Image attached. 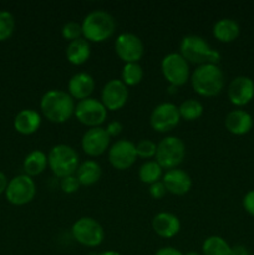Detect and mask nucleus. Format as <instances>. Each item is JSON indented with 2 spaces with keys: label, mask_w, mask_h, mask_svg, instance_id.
<instances>
[{
  "label": "nucleus",
  "mask_w": 254,
  "mask_h": 255,
  "mask_svg": "<svg viewBox=\"0 0 254 255\" xmlns=\"http://www.w3.org/2000/svg\"><path fill=\"white\" fill-rule=\"evenodd\" d=\"M75 100L62 90L45 92L40 101L42 115L52 124H64L75 114Z\"/></svg>",
  "instance_id": "obj_1"
},
{
  "label": "nucleus",
  "mask_w": 254,
  "mask_h": 255,
  "mask_svg": "<svg viewBox=\"0 0 254 255\" xmlns=\"http://www.w3.org/2000/svg\"><path fill=\"white\" fill-rule=\"evenodd\" d=\"M226 84L223 70L218 65H201L191 75V85L197 95L214 97L219 95Z\"/></svg>",
  "instance_id": "obj_2"
},
{
  "label": "nucleus",
  "mask_w": 254,
  "mask_h": 255,
  "mask_svg": "<svg viewBox=\"0 0 254 255\" xmlns=\"http://www.w3.org/2000/svg\"><path fill=\"white\" fill-rule=\"evenodd\" d=\"M82 36L89 42H104L114 36L116 20L105 10H94L84 17L81 22Z\"/></svg>",
  "instance_id": "obj_3"
},
{
  "label": "nucleus",
  "mask_w": 254,
  "mask_h": 255,
  "mask_svg": "<svg viewBox=\"0 0 254 255\" xmlns=\"http://www.w3.org/2000/svg\"><path fill=\"white\" fill-rule=\"evenodd\" d=\"M179 54L188 64L193 65H218L221 54L211 46L203 37L197 35H187L181 40Z\"/></svg>",
  "instance_id": "obj_4"
},
{
  "label": "nucleus",
  "mask_w": 254,
  "mask_h": 255,
  "mask_svg": "<svg viewBox=\"0 0 254 255\" xmlns=\"http://www.w3.org/2000/svg\"><path fill=\"white\" fill-rule=\"evenodd\" d=\"M47 164L55 177L65 178L76 174L80 166V158L75 148L67 144L60 143L52 147L47 154Z\"/></svg>",
  "instance_id": "obj_5"
},
{
  "label": "nucleus",
  "mask_w": 254,
  "mask_h": 255,
  "mask_svg": "<svg viewBox=\"0 0 254 255\" xmlns=\"http://www.w3.org/2000/svg\"><path fill=\"white\" fill-rule=\"evenodd\" d=\"M186 157V144L179 137L167 136L157 144L156 162L162 169L178 168Z\"/></svg>",
  "instance_id": "obj_6"
},
{
  "label": "nucleus",
  "mask_w": 254,
  "mask_h": 255,
  "mask_svg": "<svg viewBox=\"0 0 254 255\" xmlns=\"http://www.w3.org/2000/svg\"><path fill=\"white\" fill-rule=\"evenodd\" d=\"M75 241L87 248H96L101 246L105 239V231L101 224L91 217H82L77 219L71 228Z\"/></svg>",
  "instance_id": "obj_7"
},
{
  "label": "nucleus",
  "mask_w": 254,
  "mask_h": 255,
  "mask_svg": "<svg viewBox=\"0 0 254 255\" xmlns=\"http://www.w3.org/2000/svg\"><path fill=\"white\" fill-rule=\"evenodd\" d=\"M161 71L166 81L173 87H181L189 80V64L181 54L171 52L162 59Z\"/></svg>",
  "instance_id": "obj_8"
},
{
  "label": "nucleus",
  "mask_w": 254,
  "mask_h": 255,
  "mask_svg": "<svg viewBox=\"0 0 254 255\" xmlns=\"http://www.w3.org/2000/svg\"><path fill=\"white\" fill-rule=\"evenodd\" d=\"M77 121L85 126L101 127V125L107 119V109L101 101L94 97H89L86 100L79 101L75 106V114Z\"/></svg>",
  "instance_id": "obj_9"
},
{
  "label": "nucleus",
  "mask_w": 254,
  "mask_h": 255,
  "mask_svg": "<svg viewBox=\"0 0 254 255\" xmlns=\"http://www.w3.org/2000/svg\"><path fill=\"white\" fill-rule=\"evenodd\" d=\"M36 184L31 177L26 174H19L14 177L7 184L5 196L12 206H25L35 198Z\"/></svg>",
  "instance_id": "obj_10"
},
{
  "label": "nucleus",
  "mask_w": 254,
  "mask_h": 255,
  "mask_svg": "<svg viewBox=\"0 0 254 255\" xmlns=\"http://www.w3.org/2000/svg\"><path fill=\"white\" fill-rule=\"evenodd\" d=\"M181 121L178 107L171 102L159 104L152 110L149 116V125L159 133H167L176 128Z\"/></svg>",
  "instance_id": "obj_11"
},
{
  "label": "nucleus",
  "mask_w": 254,
  "mask_h": 255,
  "mask_svg": "<svg viewBox=\"0 0 254 255\" xmlns=\"http://www.w3.org/2000/svg\"><path fill=\"white\" fill-rule=\"evenodd\" d=\"M115 51L125 64L138 62L144 54L142 40L132 32H122L115 41Z\"/></svg>",
  "instance_id": "obj_12"
},
{
  "label": "nucleus",
  "mask_w": 254,
  "mask_h": 255,
  "mask_svg": "<svg viewBox=\"0 0 254 255\" xmlns=\"http://www.w3.org/2000/svg\"><path fill=\"white\" fill-rule=\"evenodd\" d=\"M136 159V144L129 139H119L109 148V162L115 169H128L133 166Z\"/></svg>",
  "instance_id": "obj_13"
},
{
  "label": "nucleus",
  "mask_w": 254,
  "mask_h": 255,
  "mask_svg": "<svg viewBox=\"0 0 254 255\" xmlns=\"http://www.w3.org/2000/svg\"><path fill=\"white\" fill-rule=\"evenodd\" d=\"M128 100V87L121 80L112 79L101 90V102L107 111H119Z\"/></svg>",
  "instance_id": "obj_14"
},
{
  "label": "nucleus",
  "mask_w": 254,
  "mask_h": 255,
  "mask_svg": "<svg viewBox=\"0 0 254 255\" xmlns=\"http://www.w3.org/2000/svg\"><path fill=\"white\" fill-rule=\"evenodd\" d=\"M111 137L102 127H92L84 133L81 138V148L90 157H99L109 149Z\"/></svg>",
  "instance_id": "obj_15"
},
{
  "label": "nucleus",
  "mask_w": 254,
  "mask_h": 255,
  "mask_svg": "<svg viewBox=\"0 0 254 255\" xmlns=\"http://www.w3.org/2000/svg\"><path fill=\"white\" fill-rule=\"evenodd\" d=\"M228 99L234 106L243 107L254 99V81L248 76H237L228 85Z\"/></svg>",
  "instance_id": "obj_16"
},
{
  "label": "nucleus",
  "mask_w": 254,
  "mask_h": 255,
  "mask_svg": "<svg viewBox=\"0 0 254 255\" xmlns=\"http://www.w3.org/2000/svg\"><path fill=\"white\" fill-rule=\"evenodd\" d=\"M162 182H163L167 192L174 194V196H184L192 188V179L189 174L179 168L167 171L162 177Z\"/></svg>",
  "instance_id": "obj_17"
},
{
  "label": "nucleus",
  "mask_w": 254,
  "mask_h": 255,
  "mask_svg": "<svg viewBox=\"0 0 254 255\" xmlns=\"http://www.w3.org/2000/svg\"><path fill=\"white\" fill-rule=\"evenodd\" d=\"M95 90V80L87 72H77L67 84V94L74 100H86L91 96Z\"/></svg>",
  "instance_id": "obj_18"
},
{
  "label": "nucleus",
  "mask_w": 254,
  "mask_h": 255,
  "mask_svg": "<svg viewBox=\"0 0 254 255\" xmlns=\"http://www.w3.org/2000/svg\"><path fill=\"white\" fill-rule=\"evenodd\" d=\"M152 228L154 233L164 239L173 238L181 231V222L178 217L168 212L157 213L152 219Z\"/></svg>",
  "instance_id": "obj_19"
},
{
  "label": "nucleus",
  "mask_w": 254,
  "mask_h": 255,
  "mask_svg": "<svg viewBox=\"0 0 254 255\" xmlns=\"http://www.w3.org/2000/svg\"><path fill=\"white\" fill-rule=\"evenodd\" d=\"M224 125L228 132L236 136H244V134L249 133L251 129L253 128V117L249 112L244 111V110H233L229 112L224 120Z\"/></svg>",
  "instance_id": "obj_20"
},
{
  "label": "nucleus",
  "mask_w": 254,
  "mask_h": 255,
  "mask_svg": "<svg viewBox=\"0 0 254 255\" xmlns=\"http://www.w3.org/2000/svg\"><path fill=\"white\" fill-rule=\"evenodd\" d=\"M41 116L37 111L31 109L21 110L14 119V128L24 136H30L40 128Z\"/></svg>",
  "instance_id": "obj_21"
},
{
  "label": "nucleus",
  "mask_w": 254,
  "mask_h": 255,
  "mask_svg": "<svg viewBox=\"0 0 254 255\" xmlns=\"http://www.w3.org/2000/svg\"><path fill=\"white\" fill-rule=\"evenodd\" d=\"M212 32L218 41L228 44V42H233L234 40H237V37L241 34V27L236 20L223 17L213 25Z\"/></svg>",
  "instance_id": "obj_22"
},
{
  "label": "nucleus",
  "mask_w": 254,
  "mask_h": 255,
  "mask_svg": "<svg viewBox=\"0 0 254 255\" xmlns=\"http://www.w3.org/2000/svg\"><path fill=\"white\" fill-rule=\"evenodd\" d=\"M90 56H91V46H90V42L84 37L69 42L67 45L66 59L71 65H75V66L84 65L90 59Z\"/></svg>",
  "instance_id": "obj_23"
},
{
  "label": "nucleus",
  "mask_w": 254,
  "mask_h": 255,
  "mask_svg": "<svg viewBox=\"0 0 254 255\" xmlns=\"http://www.w3.org/2000/svg\"><path fill=\"white\" fill-rule=\"evenodd\" d=\"M102 176L101 166L94 159H86L80 163L76 171V177L80 184L85 187H90L96 184Z\"/></svg>",
  "instance_id": "obj_24"
},
{
  "label": "nucleus",
  "mask_w": 254,
  "mask_h": 255,
  "mask_svg": "<svg viewBox=\"0 0 254 255\" xmlns=\"http://www.w3.org/2000/svg\"><path fill=\"white\" fill-rule=\"evenodd\" d=\"M47 154L45 152L40 151V149H35V151L30 152L24 159L22 163V168L26 176L29 177H36L41 174L45 169L47 168Z\"/></svg>",
  "instance_id": "obj_25"
},
{
  "label": "nucleus",
  "mask_w": 254,
  "mask_h": 255,
  "mask_svg": "<svg viewBox=\"0 0 254 255\" xmlns=\"http://www.w3.org/2000/svg\"><path fill=\"white\" fill-rule=\"evenodd\" d=\"M232 247L219 236H211L202 244L203 255H231Z\"/></svg>",
  "instance_id": "obj_26"
},
{
  "label": "nucleus",
  "mask_w": 254,
  "mask_h": 255,
  "mask_svg": "<svg viewBox=\"0 0 254 255\" xmlns=\"http://www.w3.org/2000/svg\"><path fill=\"white\" fill-rule=\"evenodd\" d=\"M162 172H163V169L156 161H147L139 167L138 178L142 183L151 186V184L161 181L162 177H163Z\"/></svg>",
  "instance_id": "obj_27"
},
{
  "label": "nucleus",
  "mask_w": 254,
  "mask_h": 255,
  "mask_svg": "<svg viewBox=\"0 0 254 255\" xmlns=\"http://www.w3.org/2000/svg\"><path fill=\"white\" fill-rule=\"evenodd\" d=\"M179 116L184 121H196L203 115V105L198 100L189 99L178 106Z\"/></svg>",
  "instance_id": "obj_28"
},
{
  "label": "nucleus",
  "mask_w": 254,
  "mask_h": 255,
  "mask_svg": "<svg viewBox=\"0 0 254 255\" xmlns=\"http://www.w3.org/2000/svg\"><path fill=\"white\" fill-rule=\"evenodd\" d=\"M143 79V69L138 62H132V64H125L121 72V81L127 87L136 86Z\"/></svg>",
  "instance_id": "obj_29"
},
{
  "label": "nucleus",
  "mask_w": 254,
  "mask_h": 255,
  "mask_svg": "<svg viewBox=\"0 0 254 255\" xmlns=\"http://www.w3.org/2000/svg\"><path fill=\"white\" fill-rule=\"evenodd\" d=\"M15 30V19L11 12L0 10V41H5Z\"/></svg>",
  "instance_id": "obj_30"
},
{
  "label": "nucleus",
  "mask_w": 254,
  "mask_h": 255,
  "mask_svg": "<svg viewBox=\"0 0 254 255\" xmlns=\"http://www.w3.org/2000/svg\"><path fill=\"white\" fill-rule=\"evenodd\" d=\"M61 35L65 40L69 42L75 41L77 39L82 37V26L80 22L77 21H67L64 24L61 29Z\"/></svg>",
  "instance_id": "obj_31"
},
{
  "label": "nucleus",
  "mask_w": 254,
  "mask_h": 255,
  "mask_svg": "<svg viewBox=\"0 0 254 255\" xmlns=\"http://www.w3.org/2000/svg\"><path fill=\"white\" fill-rule=\"evenodd\" d=\"M137 157H141L143 159H149L152 157H156L157 144L151 139H141L136 144Z\"/></svg>",
  "instance_id": "obj_32"
},
{
  "label": "nucleus",
  "mask_w": 254,
  "mask_h": 255,
  "mask_svg": "<svg viewBox=\"0 0 254 255\" xmlns=\"http://www.w3.org/2000/svg\"><path fill=\"white\" fill-rule=\"evenodd\" d=\"M80 182L77 179L76 174H72V176H67L65 178H61L60 181V188L64 193L66 194H74L79 191L80 188Z\"/></svg>",
  "instance_id": "obj_33"
},
{
  "label": "nucleus",
  "mask_w": 254,
  "mask_h": 255,
  "mask_svg": "<svg viewBox=\"0 0 254 255\" xmlns=\"http://www.w3.org/2000/svg\"><path fill=\"white\" fill-rule=\"evenodd\" d=\"M148 192H149V196H151L153 199H162L164 196H166L167 189L166 187H164L163 182L159 181V182H156V183L151 184V186H149Z\"/></svg>",
  "instance_id": "obj_34"
},
{
  "label": "nucleus",
  "mask_w": 254,
  "mask_h": 255,
  "mask_svg": "<svg viewBox=\"0 0 254 255\" xmlns=\"http://www.w3.org/2000/svg\"><path fill=\"white\" fill-rule=\"evenodd\" d=\"M242 204H243V208L249 216L254 217V189L247 192L243 197V201H242Z\"/></svg>",
  "instance_id": "obj_35"
},
{
  "label": "nucleus",
  "mask_w": 254,
  "mask_h": 255,
  "mask_svg": "<svg viewBox=\"0 0 254 255\" xmlns=\"http://www.w3.org/2000/svg\"><path fill=\"white\" fill-rule=\"evenodd\" d=\"M105 129H106L107 134L110 137H117L119 134H121L124 126H122V124L120 121H111Z\"/></svg>",
  "instance_id": "obj_36"
},
{
  "label": "nucleus",
  "mask_w": 254,
  "mask_h": 255,
  "mask_svg": "<svg viewBox=\"0 0 254 255\" xmlns=\"http://www.w3.org/2000/svg\"><path fill=\"white\" fill-rule=\"evenodd\" d=\"M154 255H183V253L173 247H163V248L158 249Z\"/></svg>",
  "instance_id": "obj_37"
},
{
  "label": "nucleus",
  "mask_w": 254,
  "mask_h": 255,
  "mask_svg": "<svg viewBox=\"0 0 254 255\" xmlns=\"http://www.w3.org/2000/svg\"><path fill=\"white\" fill-rule=\"evenodd\" d=\"M231 255H251L248 248L246 246H242V244H237V246L232 247L231 249Z\"/></svg>",
  "instance_id": "obj_38"
},
{
  "label": "nucleus",
  "mask_w": 254,
  "mask_h": 255,
  "mask_svg": "<svg viewBox=\"0 0 254 255\" xmlns=\"http://www.w3.org/2000/svg\"><path fill=\"white\" fill-rule=\"evenodd\" d=\"M7 184H9V182H7L6 176L2 172H0V194L5 193V191L7 188Z\"/></svg>",
  "instance_id": "obj_39"
},
{
  "label": "nucleus",
  "mask_w": 254,
  "mask_h": 255,
  "mask_svg": "<svg viewBox=\"0 0 254 255\" xmlns=\"http://www.w3.org/2000/svg\"><path fill=\"white\" fill-rule=\"evenodd\" d=\"M94 255H121V254L117 253V252H115V251H106V252H102V253L94 254Z\"/></svg>",
  "instance_id": "obj_40"
},
{
  "label": "nucleus",
  "mask_w": 254,
  "mask_h": 255,
  "mask_svg": "<svg viewBox=\"0 0 254 255\" xmlns=\"http://www.w3.org/2000/svg\"><path fill=\"white\" fill-rule=\"evenodd\" d=\"M183 255H201L199 253H197V252H188V253L183 254Z\"/></svg>",
  "instance_id": "obj_41"
}]
</instances>
